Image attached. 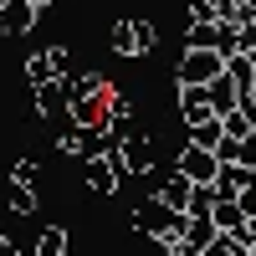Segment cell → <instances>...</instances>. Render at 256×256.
Returning a JSON list of instances; mask_svg holds the SVG:
<instances>
[{"mask_svg":"<svg viewBox=\"0 0 256 256\" xmlns=\"http://www.w3.org/2000/svg\"><path fill=\"white\" fill-rule=\"evenodd\" d=\"M108 46L118 56H148L159 46V31H154V20H118L108 31Z\"/></svg>","mask_w":256,"mask_h":256,"instance_id":"cell-1","label":"cell"},{"mask_svg":"<svg viewBox=\"0 0 256 256\" xmlns=\"http://www.w3.org/2000/svg\"><path fill=\"white\" fill-rule=\"evenodd\" d=\"M220 72H226V52L220 46H184L174 82H200V88H205V82L220 77Z\"/></svg>","mask_w":256,"mask_h":256,"instance_id":"cell-2","label":"cell"},{"mask_svg":"<svg viewBox=\"0 0 256 256\" xmlns=\"http://www.w3.org/2000/svg\"><path fill=\"white\" fill-rule=\"evenodd\" d=\"M174 169H184V174L195 180V184H210V180H216V169H220V154L190 138V144L180 148V164H174Z\"/></svg>","mask_w":256,"mask_h":256,"instance_id":"cell-3","label":"cell"},{"mask_svg":"<svg viewBox=\"0 0 256 256\" xmlns=\"http://www.w3.org/2000/svg\"><path fill=\"white\" fill-rule=\"evenodd\" d=\"M31 108H36V118H62L67 113V77L31 82Z\"/></svg>","mask_w":256,"mask_h":256,"instance_id":"cell-4","label":"cell"},{"mask_svg":"<svg viewBox=\"0 0 256 256\" xmlns=\"http://www.w3.org/2000/svg\"><path fill=\"white\" fill-rule=\"evenodd\" d=\"M36 16H41V6H31V0H6L0 6V36H26L36 26Z\"/></svg>","mask_w":256,"mask_h":256,"instance_id":"cell-5","label":"cell"},{"mask_svg":"<svg viewBox=\"0 0 256 256\" xmlns=\"http://www.w3.org/2000/svg\"><path fill=\"white\" fill-rule=\"evenodd\" d=\"M216 236H220L216 216H184V256H205Z\"/></svg>","mask_w":256,"mask_h":256,"instance_id":"cell-6","label":"cell"},{"mask_svg":"<svg viewBox=\"0 0 256 256\" xmlns=\"http://www.w3.org/2000/svg\"><path fill=\"white\" fill-rule=\"evenodd\" d=\"M154 154H159V138H148V134H138V138H128L123 144V169L128 174H148V169H154Z\"/></svg>","mask_w":256,"mask_h":256,"instance_id":"cell-7","label":"cell"},{"mask_svg":"<svg viewBox=\"0 0 256 256\" xmlns=\"http://www.w3.org/2000/svg\"><path fill=\"white\" fill-rule=\"evenodd\" d=\"M154 195H159L169 210H184V216H190V195H195V180H190L184 169H174V174H169V180L154 190Z\"/></svg>","mask_w":256,"mask_h":256,"instance_id":"cell-8","label":"cell"},{"mask_svg":"<svg viewBox=\"0 0 256 256\" xmlns=\"http://www.w3.org/2000/svg\"><path fill=\"white\" fill-rule=\"evenodd\" d=\"M205 98H210V108H216V113H230V108H236V98H241V88L220 72V77L205 82Z\"/></svg>","mask_w":256,"mask_h":256,"instance_id":"cell-9","label":"cell"},{"mask_svg":"<svg viewBox=\"0 0 256 256\" xmlns=\"http://www.w3.org/2000/svg\"><path fill=\"white\" fill-rule=\"evenodd\" d=\"M226 77L246 92L251 82H256V56H251V52H226Z\"/></svg>","mask_w":256,"mask_h":256,"instance_id":"cell-10","label":"cell"},{"mask_svg":"<svg viewBox=\"0 0 256 256\" xmlns=\"http://www.w3.org/2000/svg\"><path fill=\"white\" fill-rule=\"evenodd\" d=\"M6 205H10V216H31L41 200H36V190H31L26 180H10V184H6Z\"/></svg>","mask_w":256,"mask_h":256,"instance_id":"cell-11","label":"cell"},{"mask_svg":"<svg viewBox=\"0 0 256 256\" xmlns=\"http://www.w3.org/2000/svg\"><path fill=\"white\" fill-rule=\"evenodd\" d=\"M210 216H216V226H220V230H241V226H246V210H241V200H220V195H216Z\"/></svg>","mask_w":256,"mask_h":256,"instance_id":"cell-12","label":"cell"},{"mask_svg":"<svg viewBox=\"0 0 256 256\" xmlns=\"http://www.w3.org/2000/svg\"><path fill=\"white\" fill-rule=\"evenodd\" d=\"M72 246V236H67V230H62V226H46V230H41V236H36V256H62V251H67Z\"/></svg>","mask_w":256,"mask_h":256,"instance_id":"cell-13","label":"cell"},{"mask_svg":"<svg viewBox=\"0 0 256 256\" xmlns=\"http://www.w3.org/2000/svg\"><path fill=\"white\" fill-rule=\"evenodd\" d=\"M190 138H195V144H205V148H216V144L226 138V123H220V113H216V118H200V123H190Z\"/></svg>","mask_w":256,"mask_h":256,"instance_id":"cell-14","label":"cell"},{"mask_svg":"<svg viewBox=\"0 0 256 256\" xmlns=\"http://www.w3.org/2000/svg\"><path fill=\"white\" fill-rule=\"evenodd\" d=\"M26 77H31V82H46V77H56V67H52V56H46V52H36V56H26Z\"/></svg>","mask_w":256,"mask_h":256,"instance_id":"cell-15","label":"cell"},{"mask_svg":"<svg viewBox=\"0 0 256 256\" xmlns=\"http://www.w3.org/2000/svg\"><path fill=\"white\" fill-rule=\"evenodd\" d=\"M108 118H113V123L134 118V98H128V92H113V88H108Z\"/></svg>","mask_w":256,"mask_h":256,"instance_id":"cell-16","label":"cell"},{"mask_svg":"<svg viewBox=\"0 0 256 256\" xmlns=\"http://www.w3.org/2000/svg\"><path fill=\"white\" fill-rule=\"evenodd\" d=\"M210 205H216V184H195V195H190V216H210Z\"/></svg>","mask_w":256,"mask_h":256,"instance_id":"cell-17","label":"cell"},{"mask_svg":"<svg viewBox=\"0 0 256 256\" xmlns=\"http://www.w3.org/2000/svg\"><path fill=\"white\" fill-rule=\"evenodd\" d=\"M220 16V0H190V20H216Z\"/></svg>","mask_w":256,"mask_h":256,"instance_id":"cell-18","label":"cell"},{"mask_svg":"<svg viewBox=\"0 0 256 256\" xmlns=\"http://www.w3.org/2000/svg\"><path fill=\"white\" fill-rule=\"evenodd\" d=\"M36 174H41V159H16L10 169V180H26V184H36Z\"/></svg>","mask_w":256,"mask_h":256,"instance_id":"cell-19","label":"cell"},{"mask_svg":"<svg viewBox=\"0 0 256 256\" xmlns=\"http://www.w3.org/2000/svg\"><path fill=\"white\" fill-rule=\"evenodd\" d=\"M46 56H52V67H56V77H72V52H67V46H52Z\"/></svg>","mask_w":256,"mask_h":256,"instance_id":"cell-20","label":"cell"},{"mask_svg":"<svg viewBox=\"0 0 256 256\" xmlns=\"http://www.w3.org/2000/svg\"><path fill=\"white\" fill-rule=\"evenodd\" d=\"M0 251H16V241H10V236H6V230H0Z\"/></svg>","mask_w":256,"mask_h":256,"instance_id":"cell-21","label":"cell"},{"mask_svg":"<svg viewBox=\"0 0 256 256\" xmlns=\"http://www.w3.org/2000/svg\"><path fill=\"white\" fill-rule=\"evenodd\" d=\"M251 256H256V241H251Z\"/></svg>","mask_w":256,"mask_h":256,"instance_id":"cell-22","label":"cell"},{"mask_svg":"<svg viewBox=\"0 0 256 256\" xmlns=\"http://www.w3.org/2000/svg\"><path fill=\"white\" fill-rule=\"evenodd\" d=\"M251 134H256V128H251Z\"/></svg>","mask_w":256,"mask_h":256,"instance_id":"cell-23","label":"cell"}]
</instances>
